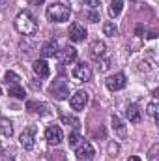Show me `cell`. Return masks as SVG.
Wrapping results in <instances>:
<instances>
[{
    "label": "cell",
    "instance_id": "cell-22",
    "mask_svg": "<svg viewBox=\"0 0 159 161\" xmlns=\"http://www.w3.org/2000/svg\"><path fill=\"white\" fill-rule=\"evenodd\" d=\"M148 114L157 120V92H154V99H152L150 105H148Z\"/></svg>",
    "mask_w": 159,
    "mask_h": 161
},
{
    "label": "cell",
    "instance_id": "cell-11",
    "mask_svg": "<svg viewBox=\"0 0 159 161\" xmlns=\"http://www.w3.org/2000/svg\"><path fill=\"white\" fill-rule=\"evenodd\" d=\"M77 158L82 161H88V159H94L96 158V150H94V146L90 144V142H80L79 146H77Z\"/></svg>",
    "mask_w": 159,
    "mask_h": 161
},
{
    "label": "cell",
    "instance_id": "cell-34",
    "mask_svg": "<svg viewBox=\"0 0 159 161\" xmlns=\"http://www.w3.org/2000/svg\"><path fill=\"white\" fill-rule=\"evenodd\" d=\"M79 161H82V159H79Z\"/></svg>",
    "mask_w": 159,
    "mask_h": 161
},
{
    "label": "cell",
    "instance_id": "cell-29",
    "mask_svg": "<svg viewBox=\"0 0 159 161\" xmlns=\"http://www.w3.org/2000/svg\"><path fill=\"white\" fill-rule=\"evenodd\" d=\"M86 2V6H90V8H97L99 4H101V0H84Z\"/></svg>",
    "mask_w": 159,
    "mask_h": 161
},
{
    "label": "cell",
    "instance_id": "cell-18",
    "mask_svg": "<svg viewBox=\"0 0 159 161\" xmlns=\"http://www.w3.org/2000/svg\"><path fill=\"white\" fill-rule=\"evenodd\" d=\"M8 92H9V96H13L17 99H25L26 97V92H25V88L21 84H9L8 86Z\"/></svg>",
    "mask_w": 159,
    "mask_h": 161
},
{
    "label": "cell",
    "instance_id": "cell-27",
    "mask_svg": "<svg viewBox=\"0 0 159 161\" xmlns=\"http://www.w3.org/2000/svg\"><path fill=\"white\" fill-rule=\"evenodd\" d=\"M84 17H86L90 23H97V21H99V13H97V11H86Z\"/></svg>",
    "mask_w": 159,
    "mask_h": 161
},
{
    "label": "cell",
    "instance_id": "cell-24",
    "mask_svg": "<svg viewBox=\"0 0 159 161\" xmlns=\"http://www.w3.org/2000/svg\"><path fill=\"white\" fill-rule=\"evenodd\" d=\"M4 80H6V84L9 86V84H19V75L15 73V71H6V75H4Z\"/></svg>",
    "mask_w": 159,
    "mask_h": 161
},
{
    "label": "cell",
    "instance_id": "cell-26",
    "mask_svg": "<svg viewBox=\"0 0 159 161\" xmlns=\"http://www.w3.org/2000/svg\"><path fill=\"white\" fill-rule=\"evenodd\" d=\"M159 156V144H152V148H150V152H148V161H159L157 159Z\"/></svg>",
    "mask_w": 159,
    "mask_h": 161
},
{
    "label": "cell",
    "instance_id": "cell-21",
    "mask_svg": "<svg viewBox=\"0 0 159 161\" xmlns=\"http://www.w3.org/2000/svg\"><path fill=\"white\" fill-rule=\"evenodd\" d=\"M103 34L109 36V38H114V36L118 34L116 25H114V23H105V25H103Z\"/></svg>",
    "mask_w": 159,
    "mask_h": 161
},
{
    "label": "cell",
    "instance_id": "cell-10",
    "mask_svg": "<svg viewBox=\"0 0 159 161\" xmlns=\"http://www.w3.org/2000/svg\"><path fill=\"white\" fill-rule=\"evenodd\" d=\"M69 40L71 41H75V43H80V41H84L86 40V28L82 26V25H79V23H73L71 26H69Z\"/></svg>",
    "mask_w": 159,
    "mask_h": 161
},
{
    "label": "cell",
    "instance_id": "cell-2",
    "mask_svg": "<svg viewBox=\"0 0 159 161\" xmlns=\"http://www.w3.org/2000/svg\"><path fill=\"white\" fill-rule=\"evenodd\" d=\"M71 15L69 6H66L64 2H52L47 8V19L51 23H66Z\"/></svg>",
    "mask_w": 159,
    "mask_h": 161
},
{
    "label": "cell",
    "instance_id": "cell-32",
    "mask_svg": "<svg viewBox=\"0 0 159 161\" xmlns=\"http://www.w3.org/2000/svg\"><path fill=\"white\" fill-rule=\"evenodd\" d=\"M0 96H2V88H0Z\"/></svg>",
    "mask_w": 159,
    "mask_h": 161
},
{
    "label": "cell",
    "instance_id": "cell-33",
    "mask_svg": "<svg viewBox=\"0 0 159 161\" xmlns=\"http://www.w3.org/2000/svg\"><path fill=\"white\" fill-rule=\"evenodd\" d=\"M131 2H137V0H131Z\"/></svg>",
    "mask_w": 159,
    "mask_h": 161
},
{
    "label": "cell",
    "instance_id": "cell-5",
    "mask_svg": "<svg viewBox=\"0 0 159 161\" xmlns=\"http://www.w3.org/2000/svg\"><path fill=\"white\" fill-rule=\"evenodd\" d=\"M36 133H38L36 125H28V127H25V131H23L21 137H19L21 146L26 148V150H32V148H34V141H36Z\"/></svg>",
    "mask_w": 159,
    "mask_h": 161
},
{
    "label": "cell",
    "instance_id": "cell-15",
    "mask_svg": "<svg viewBox=\"0 0 159 161\" xmlns=\"http://www.w3.org/2000/svg\"><path fill=\"white\" fill-rule=\"evenodd\" d=\"M111 122H112V129L116 131V135H118L120 139H125V137H127V129H125L123 122L120 120L116 114H112V116H111Z\"/></svg>",
    "mask_w": 159,
    "mask_h": 161
},
{
    "label": "cell",
    "instance_id": "cell-25",
    "mask_svg": "<svg viewBox=\"0 0 159 161\" xmlns=\"http://www.w3.org/2000/svg\"><path fill=\"white\" fill-rule=\"evenodd\" d=\"M80 142H82V137H80V135L77 133V131L69 135V146H71V148H77V146H79Z\"/></svg>",
    "mask_w": 159,
    "mask_h": 161
},
{
    "label": "cell",
    "instance_id": "cell-6",
    "mask_svg": "<svg viewBox=\"0 0 159 161\" xmlns=\"http://www.w3.org/2000/svg\"><path fill=\"white\" fill-rule=\"evenodd\" d=\"M45 139H47V142L49 144H60L62 141H64V131H62V127L60 125H49L47 129H45Z\"/></svg>",
    "mask_w": 159,
    "mask_h": 161
},
{
    "label": "cell",
    "instance_id": "cell-20",
    "mask_svg": "<svg viewBox=\"0 0 159 161\" xmlns=\"http://www.w3.org/2000/svg\"><path fill=\"white\" fill-rule=\"evenodd\" d=\"M0 133L4 137H11L13 135V124L8 120V118H2L0 120Z\"/></svg>",
    "mask_w": 159,
    "mask_h": 161
},
{
    "label": "cell",
    "instance_id": "cell-12",
    "mask_svg": "<svg viewBox=\"0 0 159 161\" xmlns=\"http://www.w3.org/2000/svg\"><path fill=\"white\" fill-rule=\"evenodd\" d=\"M32 68H34V73L40 77V79H47L49 75H51V69H49V64L45 62V60H36L34 64H32Z\"/></svg>",
    "mask_w": 159,
    "mask_h": 161
},
{
    "label": "cell",
    "instance_id": "cell-16",
    "mask_svg": "<svg viewBox=\"0 0 159 161\" xmlns=\"http://www.w3.org/2000/svg\"><path fill=\"white\" fill-rule=\"evenodd\" d=\"M125 118L131 122V124H139L140 122V109L137 105H127L125 109Z\"/></svg>",
    "mask_w": 159,
    "mask_h": 161
},
{
    "label": "cell",
    "instance_id": "cell-7",
    "mask_svg": "<svg viewBox=\"0 0 159 161\" xmlns=\"http://www.w3.org/2000/svg\"><path fill=\"white\" fill-rule=\"evenodd\" d=\"M56 58H58L60 66H66V64H69V62H73V60L77 58V49H75V47L66 45L62 51H58V53H56Z\"/></svg>",
    "mask_w": 159,
    "mask_h": 161
},
{
    "label": "cell",
    "instance_id": "cell-1",
    "mask_svg": "<svg viewBox=\"0 0 159 161\" xmlns=\"http://www.w3.org/2000/svg\"><path fill=\"white\" fill-rule=\"evenodd\" d=\"M15 28L23 36H32L38 32V21L28 11H19V15L15 17Z\"/></svg>",
    "mask_w": 159,
    "mask_h": 161
},
{
    "label": "cell",
    "instance_id": "cell-31",
    "mask_svg": "<svg viewBox=\"0 0 159 161\" xmlns=\"http://www.w3.org/2000/svg\"><path fill=\"white\" fill-rule=\"evenodd\" d=\"M127 161H140V158H139V156H131Z\"/></svg>",
    "mask_w": 159,
    "mask_h": 161
},
{
    "label": "cell",
    "instance_id": "cell-4",
    "mask_svg": "<svg viewBox=\"0 0 159 161\" xmlns=\"http://www.w3.org/2000/svg\"><path fill=\"white\" fill-rule=\"evenodd\" d=\"M71 75L77 82H88L92 79V68L86 64V62H79L77 66H73L71 69Z\"/></svg>",
    "mask_w": 159,
    "mask_h": 161
},
{
    "label": "cell",
    "instance_id": "cell-14",
    "mask_svg": "<svg viewBox=\"0 0 159 161\" xmlns=\"http://www.w3.org/2000/svg\"><path fill=\"white\" fill-rule=\"evenodd\" d=\"M26 111L32 113V114H40V116H45L47 114V105L45 103H40V101H26Z\"/></svg>",
    "mask_w": 159,
    "mask_h": 161
},
{
    "label": "cell",
    "instance_id": "cell-19",
    "mask_svg": "<svg viewBox=\"0 0 159 161\" xmlns=\"http://www.w3.org/2000/svg\"><path fill=\"white\" fill-rule=\"evenodd\" d=\"M123 9V0H112L111 6H109V15L111 17H118Z\"/></svg>",
    "mask_w": 159,
    "mask_h": 161
},
{
    "label": "cell",
    "instance_id": "cell-9",
    "mask_svg": "<svg viewBox=\"0 0 159 161\" xmlns=\"http://www.w3.org/2000/svg\"><path fill=\"white\" fill-rule=\"evenodd\" d=\"M86 103H88V94H86L84 90L75 92V94L71 96V99H69V105H71L73 111H82V109L86 107Z\"/></svg>",
    "mask_w": 159,
    "mask_h": 161
},
{
    "label": "cell",
    "instance_id": "cell-30",
    "mask_svg": "<svg viewBox=\"0 0 159 161\" xmlns=\"http://www.w3.org/2000/svg\"><path fill=\"white\" fill-rule=\"evenodd\" d=\"M26 2H28L30 6H40V4H43V2H45V0H26Z\"/></svg>",
    "mask_w": 159,
    "mask_h": 161
},
{
    "label": "cell",
    "instance_id": "cell-23",
    "mask_svg": "<svg viewBox=\"0 0 159 161\" xmlns=\"http://www.w3.org/2000/svg\"><path fill=\"white\" fill-rule=\"evenodd\" d=\"M60 120L64 122V124H71V127H75V129H79L80 127V122L75 118V116H69V114H60Z\"/></svg>",
    "mask_w": 159,
    "mask_h": 161
},
{
    "label": "cell",
    "instance_id": "cell-8",
    "mask_svg": "<svg viewBox=\"0 0 159 161\" xmlns=\"http://www.w3.org/2000/svg\"><path fill=\"white\" fill-rule=\"evenodd\" d=\"M105 84H107V88H109L111 92H118L122 88H125L127 80H125V75H123V73H116V75H111L109 79L105 80Z\"/></svg>",
    "mask_w": 159,
    "mask_h": 161
},
{
    "label": "cell",
    "instance_id": "cell-13",
    "mask_svg": "<svg viewBox=\"0 0 159 161\" xmlns=\"http://www.w3.org/2000/svg\"><path fill=\"white\" fill-rule=\"evenodd\" d=\"M105 51H107V45H105L103 41H99V40L92 41V45H90V54H92L96 60L103 58V56H105Z\"/></svg>",
    "mask_w": 159,
    "mask_h": 161
},
{
    "label": "cell",
    "instance_id": "cell-17",
    "mask_svg": "<svg viewBox=\"0 0 159 161\" xmlns=\"http://www.w3.org/2000/svg\"><path fill=\"white\" fill-rule=\"evenodd\" d=\"M56 53H58V45H56V41H47V43L41 47V54H43L45 58L56 56Z\"/></svg>",
    "mask_w": 159,
    "mask_h": 161
},
{
    "label": "cell",
    "instance_id": "cell-3",
    "mask_svg": "<svg viewBox=\"0 0 159 161\" xmlns=\"http://www.w3.org/2000/svg\"><path fill=\"white\" fill-rule=\"evenodd\" d=\"M49 94H51L54 99L64 101V99H68V96H69V86H68V82L62 79V77H58V79H54L52 82H51Z\"/></svg>",
    "mask_w": 159,
    "mask_h": 161
},
{
    "label": "cell",
    "instance_id": "cell-28",
    "mask_svg": "<svg viewBox=\"0 0 159 161\" xmlns=\"http://www.w3.org/2000/svg\"><path fill=\"white\" fill-rule=\"evenodd\" d=\"M118 150H120L118 144H114V142H111V144H109V156H116V154H118Z\"/></svg>",
    "mask_w": 159,
    "mask_h": 161
}]
</instances>
